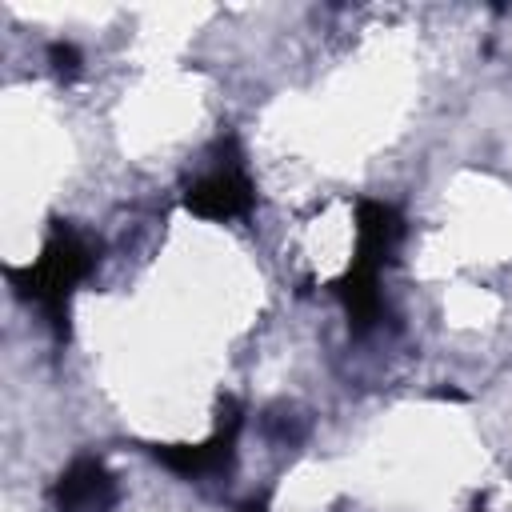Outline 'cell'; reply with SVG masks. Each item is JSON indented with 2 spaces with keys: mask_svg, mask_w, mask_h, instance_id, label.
I'll return each instance as SVG.
<instances>
[{
  "mask_svg": "<svg viewBox=\"0 0 512 512\" xmlns=\"http://www.w3.org/2000/svg\"><path fill=\"white\" fill-rule=\"evenodd\" d=\"M48 60H52V68H56L60 76H76V72H80V52H76V44H68V40H56V44L48 48Z\"/></svg>",
  "mask_w": 512,
  "mask_h": 512,
  "instance_id": "obj_6",
  "label": "cell"
},
{
  "mask_svg": "<svg viewBox=\"0 0 512 512\" xmlns=\"http://www.w3.org/2000/svg\"><path fill=\"white\" fill-rule=\"evenodd\" d=\"M400 232H404V224H400L392 204H384V200H360L356 204V256H352L348 272L336 280V292L344 300L352 332H368L384 312L380 272L396 252Z\"/></svg>",
  "mask_w": 512,
  "mask_h": 512,
  "instance_id": "obj_1",
  "label": "cell"
},
{
  "mask_svg": "<svg viewBox=\"0 0 512 512\" xmlns=\"http://www.w3.org/2000/svg\"><path fill=\"white\" fill-rule=\"evenodd\" d=\"M56 508L60 512H100L112 504L116 484L108 476V468L96 456H80L68 464V472L56 480Z\"/></svg>",
  "mask_w": 512,
  "mask_h": 512,
  "instance_id": "obj_5",
  "label": "cell"
},
{
  "mask_svg": "<svg viewBox=\"0 0 512 512\" xmlns=\"http://www.w3.org/2000/svg\"><path fill=\"white\" fill-rule=\"evenodd\" d=\"M184 204H188V212H196L204 220H232V216L248 212L252 184H248V176L240 172L236 160H224V164H216L208 176H200L188 188Z\"/></svg>",
  "mask_w": 512,
  "mask_h": 512,
  "instance_id": "obj_4",
  "label": "cell"
},
{
  "mask_svg": "<svg viewBox=\"0 0 512 512\" xmlns=\"http://www.w3.org/2000/svg\"><path fill=\"white\" fill-rule=\"evenodd\" d=\"M240 512H268V504H264V500H256V496H252V500H244V508H240Z\"/></svg>",
  "mask_w": 512,
  "mask_h": 512,
  "instance_id": "obj_7",
  "label": "cell"
},
{
  "mask_svg": "<svg viewBox=\"0 0 512 512\" xmlns=\"http://www.w3.org/2000/svg\"><path fill=\"white\" fill-rule=\"evenodd\" d=\"M240 424H244L240 404H236L232 396H224L216 432H212L204 444H164V448H152V456H156L164 468H172V472H180V476H192V480L212 476V472H224V468L232 464Z\"/></svg>",
  "mask_w": 512,
  "mask_h": 512,
  "instance_id": "obj_3",
  "label": "cell"
},
{
  "mask_svg": "<svg viewBox=\"0 0 512 512\" xmlns=\"http://www.w3.org/2000/svg\"><path fill=\"white\" fill-rule=\"evenodd\" d=\"M92 272V248L64 224L52 228V236L44 240V252L36 256V264L28 268H8V280L20 296L36 300L48 320L60 328L68 316V296L72 288Z\"/></svg>",
  "mask_w": 512,
  "mask_h": 512,
  "instance_id": "obj_2",
  "label": "cell"
}]
</instances>
